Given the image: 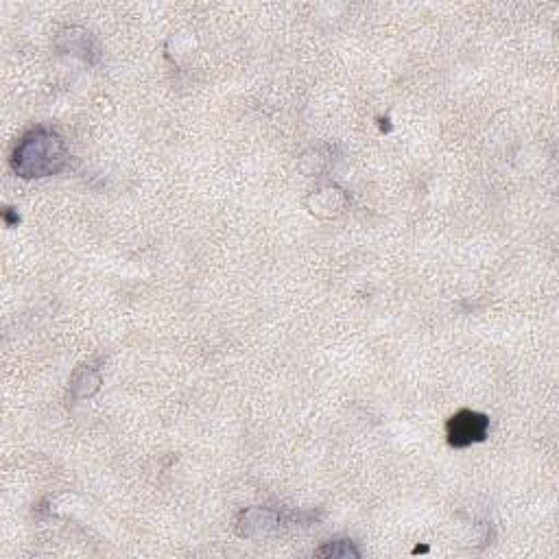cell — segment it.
Returning a JSON list of instances; mask_svg holds the SVG:
<instances>
[{
    "mask_svg": "<svg viewBox=\"0 0 559 559\" xmlns=\"http://www.w3.org/2000/svg\"><path fill=\"white\" fill-rule=\"evenodd\" d=\"M448 444L455 448H466L472 444H479L490 431V420L487 415L477 411H459L448 422Z\"/></svg>",
    "mask_w": 559,
    "mask_h": 559,
    "instance_id": "7a4b0ae2",
    "label": "cell"
},
{
    "mask_svg": "<svg viewBox=\"0 0 559 559\" xmlns=\"http://www.w3.org/2000/svg\"><path fill=\"white\" fill-rule=\"evenodd\" d=\"M319 557H359L361 553L354 549V544L348 540H341V542H330L324 549L317 551Z\"/></svg>",
    "mask_w": 559,
    "mask_h": 559,
    "instance_id": "3957f363",
    "label": "cell"
},
{
    "mask_svg": "<svg viewBox=\"0 0 559 559\" xmlns=\"http://www.w3.org/2000/svg\"><path fill=\"white\" fill-rule=\"evenodd\" d=\"M68 164V149L64 138L55 129L35 127L14 149L11 156V169L25 180L33 177H49L64 171Z\"/></svg>",
    "mask_w": 559,
    "mask_h": 559,
    "instance_id": "6da1fadb",
    "label": "cell"
}]
</instances>
